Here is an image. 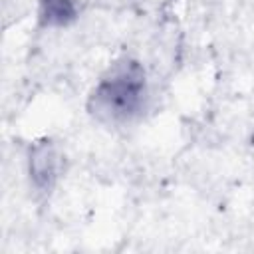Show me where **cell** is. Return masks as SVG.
Segmentation results:
<instances>
[{"label":"cell","mask_w":254,"mask_h":254,"mask_svg":"<svg viewBox=\"0 0 254 254\" xmlns=\"http://www.w3.org/2000/svg\"><path fill=\"white\" fill-rule=\"evenodd\" d=\"M143 95H145L143 67L137 62H123L115 65L93 91L91 97L93 113L109 121L129 119L143 105Z\"/></svg>","instance_id":"6da1fadb"},{"label":"cell","mask_w":254,"mask_h":254,"mask_svg":"<svg viewBox=\"0 0 254 254\" xmlns=\"http://www.w3.org/2000/svg\"><path fill=\"white\" fill-rule=\"evenodd\" d=\"M75 16L71 0H42V18L46 24H67Z\"/></svg>","instance_id":"7a4b0ae2"}]
</instances>
